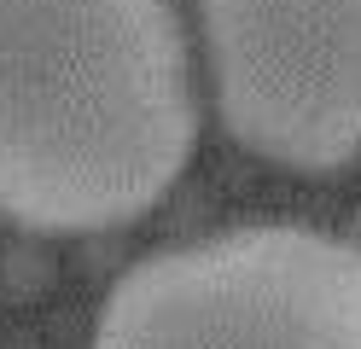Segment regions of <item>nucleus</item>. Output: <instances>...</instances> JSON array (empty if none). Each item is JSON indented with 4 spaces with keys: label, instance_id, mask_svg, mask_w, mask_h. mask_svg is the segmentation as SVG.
<instances>
[{
    "label": "nucleus",
    "instance_id": "obj_2",
    "mask_svg": "<svg viewBox=\"0 0 361 349\" xmlns=\"http://www.w3.org/2000/svg\"><path fill=\"white\" fill-rule=\"evenodd\" d=\"M94 349H361V245L268 221L157 250L111 286Z\"/></svg>",
    "mask_w": 361,
    "mask_h": 349
},
{
    "label": "nucleus",
    "instance_id": "obj_1",
    "mask_svg": "<svg viewBox=\"0 0 361 349\" xmlns=\"http://www.w3.org/2000/svg\"><path fill=\"white\" fill-rule=\"evenodd\" d=\"M198 140L175 0H0V216L105 233L169 192Z\"/></svg>",
    "mask_w": 361,
    "mask_h": 349
},
{
    "label": "nucleus",
    "instance_id": "obj_3",
    "mask_svg": "<svg viewBox=\"0 0 361 349\" xmlns=\"http://www.w3.org/2000/svg\"><path fill=\"white\" fill-rule=\"evenodd\" d=\"M221 128L326 175L361 157V0H192Z\"/></svg>",
    "mask_w": 361,
    "mask_h": 349
}]
</instances>
